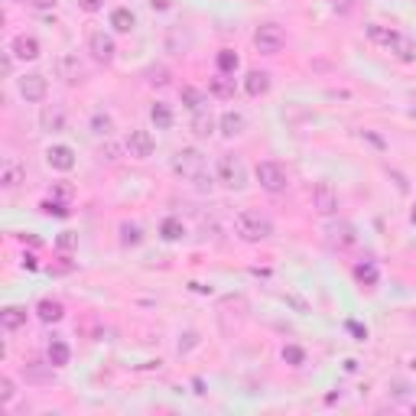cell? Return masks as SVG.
I'll return each mask as SVG.
<instances>
[{
  "label": "cell",
  "mask_w": 416,
  "mask_h": 416,
  "mask_svg": "<svg viewBox=\"0 0 416 416\" xmlns=\"http://www.w3.org/2000/svg\"><path fill=\"white\" fill-rule=\"evenodd\" d=\"M215 179H218L224 189L241 192V189L247 185V166L241 163V157L224 153V157H218V163H215Z\"/></svg>",
  "instance_id": "3957f363"
},
{
  "label": "cell",
  "mask_w": 416,
  "mask_h": 416,
  "mask_svg": "<svg viewBox=\"0 0 416 416\" xmlns=\"http://www.w3.org/2000/svg\"><path fill=\"white\" fill-rule=\"evenodd\" d=\"M355 228H351V224H332L329 228V244L332 247H338V251H348V247H355Z\"/></svg>",
  "instance_id": "d6986e66"
},
{
  "label": "cell",
  "mask_w": 416,
  "mask_h": 416,
  "mask_svg": "<svg viewBox=\"0 0 416 416\" xmlns=\"http://www.w3.org/2000/svg\"><path fill=\"white\" fill-rule=\"evenodd\" d=\"M46 358H49V367H65L72 361V348L65 338H52L49 348H46Z\"/></svg>",
  "instance_id": "44dd1931"
},
{
  "label": "cell",
  "mask_w": 416,
  "mask_h": 416,
  "mask_svg": "<svg viewBox=\"0 0 416 416\" xmlns=\"http://www.w3.org/2000/svg\"><path fill=\"white\" fill-rule=\"evenodd\" d=\"M46 163H49L56 172H72L75 170V150L69 143H52L46 150Z\"/></svg>",
  "instance_id": "7c38bea8"
},
{
  "label": "cell",
  "mask_w": 416,
  "mask_h": 416,
  "mask_svg": "<svg viewBox=\"0 0 416 416\" xmlns=\"http://www.w3.org/2000/svg\"><path fill=\"white\" fill-rule=\"evenodd\" d=\"M234 231H238L241 241L257 244V241H267L270 234H273V221H270L264 211L244 208V211H238V218H234Z\"/></svg>",
  "instance_id": "6da1fadb"
},
{
  "label": "cell",
  "mask_w": 416,
  "mask_h": 416,
  "mask_svg": "<svg viewBox=\"0 0 416 416\" xmlns=\"http://www.w3.org/2000/svg\"><path fill=\"white\" fill-rule=\"evenodd\" d=\"M124 147H127V153L134 159H150L153 157V150H157V140H153V134L150 130H130L127 134V140H124Z\"/></svg>",
  "instance_id": "ba28073f"
},
{
  "label": "cell",
  "mask_w": 416,
  "mask_h": 416,
  "mask_svg": "<svg viewBox=\"0 0 416 416\" xmlns=\"http://www.w3.org/2000/svg\"><path fill=\"white\" fill-rule=\"evenodd\" d=\"M23 374H26L30 380H36V384H43V380H52V371H49V374H43V371H39L36 365H26V367H23Z\"/></svg>",
  "instance_id": "d590c367"
},
{
  "label": "cell",
  "mask_w": 416,
  "mask_h": 416,
  "mask_svg": "<svg viewBox=\"0 0 416 416\" xmlns=\"http://www.w3.org/2000/svg\"><path fill=\"white\" fill-rule=\"evenodd\" d=\"M56 244H59L62 251H72V247L78 244V234H75V231H62V234H59V241H56Z\"/></svg>",
  "instance_id": "8d00e7d4"
},
{
  "label": "cell",
  "mask_w": 416,
  "mask_h": 416,
  "mask_svg": "<svg viewBox=\"0 0 416 416\" xmlns=\"http://www.w3.org/2000/svg\"><path fill=\"white\" fill-rule=\"evenodd\" d=\"M348 329H351V332L358 335V342H365V338H367V329H361L358 322H348Z\"/></svg>",
  "instance_id": "ee69618b"
},
{
  "label": "cell",
  "mask_w": 416,
  "mask_h": 416,
  "mask_svg": "<svg viewBox=\"0 0 416 416\" xmlns=\"http://www.w3.org/2000/svg\"><path fill=\"white\" fill-rule=\"evenodd\" d=\"M16 95L26 101V104H43L49 98V78L39 72H30V75H20L16 78Z\"/></svg>",
  "instance_id": "5b68a950"
},
{
  "label": "cell",
  "mask_w": 416,
  "mask_h": 416,
  "mask_svg": "<svg viewBox=\"0 0 416 416\" xmlns=\"http://www.w3.org/2000/svg\"><path fill=\"white\" fill-rule=\"evenodd\" d=\"M88 127H91V134H95V137H111V134H114V117L104 114V111H95Z\"/></svg>",
  "instance_id": "484cf974"
},
{
  "label": "cell",
  "mask_w": 416,
  "mask_h": 416,
  "mask_svg": "<svg viewBox=\"0 0 416 416\" xmlns=\"http://www.w3.org/2000/svg\"><path fill=\"white\" fill-rule=\"evenodd\" d=\"M121 241H124V247H134V244H140V228L137 224H121Z\"/></svg>",
  "instance_id": "d6a6232c"
},
{
  "label": "cell",
  "mask_w": 416,
  "mask_h": 416,
  "mask_svg": "<svg viewBox=\"0 0 416 416\" xmlns=\"http://www.w3.org/2000/svg\"><path fill=\"white\" fill-rule=\"evenodd\" d=\"M134 26H137V16L130 7H114L111 10V30L114 33H130Z\"/></svg>",
  "instance_id": "603a6c76"
},
{
  "label": "cell",
  "mask_w": 416,
  "mask_h": 416,
  "mask_svg": "<svg viewBox=\"0 0 416 416\" xmlns=\"http://www.w3.org/2000/svg\"><path fill=\"white\" fill-rule=\"evenodd\" d=\"M312 208H316L322 218H329L338 211V192L332 183H316L312 185Z\"/></svg>",
  "instance_id": "52a82bcc"
},
{
  "label": "cell",
  "mask_w": 416,
  "mask_h": 416,
  "mask_svg": "<svg viewBox=\"0 0 416 416\" xmlns=\"http://www.w3.org/2000/svg\"><path fill=\"white\" fill-rule=\"evenodd\" d=\"M150 75H153V78H150L153 85H166V82H170V72H166V69H157V72H150Z\"/></svg>",
  "instance_id": "60d3db41"
},
{
  "label": "cell",
  "mask_w": 416,
  "mask_h": 416,
  "mask_svg": "<svg viewBox=\"0 0 416 416\" xmlns=\"http://www.w3.org/2000/svg\"><path fill=\"white\" fill-rule=\"evenodd\" d=\"M283 361L290 367H303V361H306V351L299 348V345H286L283 348Z\"/></svg>",
  "instance_id": "4dcf8cb0"
},
{
  "label": "cell",
  "mask_w": 416,
  "mask_h": 416,
  "mask_svg": "<svg viewBox=\"0 0 416 416\" xmlns=\"http://www.w3.org/2000/svg\"><path fill=\"white\" fill-rule=\"evenodd\" d=\"M10 3H23V0H10Z\"/></svg>",
  "instance_id": "bcb514c9"
},
{
  "label": "cell",
  "mask_w": 416,
  "mask_h": 416,
  "mask_svg": "<svg viewBox=\"0 0 416 416\" xmlns=\"http://www.w3.org/2000/svg\"><path fill=\"white\" fill-rule=\"evenodd\" d=\"M172 172L183 176V179H189V183H196L198 189H208V185H211L205 176V157H202L196 147H185L172 157Z\"/></svg>",
  "instance_id": "7a4b0ae2"
},
{
  "label": "cell",
  "mask_w": 416,
  "mask_h": 416,
  "mask_svg": "<svg viewBox=\"0 0 416 416\" xmlns=\"http://www.w3.org/2000/svg\"><path fill=\"white\" fill-rule=\"evenodd\" d=\"M23 267H26V270H36V267H39L36 257H33V254H26V257H23Z\"/></svg>",
  "instance_id": "f6af8a7d"
},
{
  "label": "cell",
  "mask_w": 416,
  "mask_h": 416,
  "mask_svg": "<svg viewBox=\"0 0 416 416\" xmlns=\"http://www.w3.org/2000/svg\"><path fill=\"white\" fill-rule=\"evenodd\" d=\"M56 3H59V0H30V7H33V10H36V13L56 10Z\"/></svg>",
  "instance_id": "74e56055"
},
{
  "label": "cell",
  "mask_w": 416,
  "mask_h": 416,
  "mask_svg": "<svg viewBox=\"0 0 416 416\" xmlns=\"http://www.w3.org/2000/svg\"><path fill=\"white\" fill-rule=\"evenodd\" d=\"M39 127H43L46 134L65 130V108H62V104H43V111H39Z\"/></svg>",
  "instance_id": "4fadbf2b"
},
{
  "label": "cell",
  "mask_w": 416,
  "mask_h": 416,
  "mask_svg": "<svg viewBox=\"0 0 416 416\" xmlns=\"http://www.w3.org/2000/svg\"><path fill=\"white\" fill-rule=\"evenodd\" d=\"M183 104H185V108H189V111H192V114H196V111H202V108H205V95H202L198 88L185 85V88H183Z\"/></svg>",
  "instance_id": "f1b7e54d"
},
{
  "label": "cell",
  "mask_w": 416,
  "mask_h": 416,
  "mask_svg": "<svg viewBox=\"0 0 416 416\" xmlns=\"http://www.w3.org/2000/svg\"><path fill=\"white\" fill-rule=\"evenodd\" d=\"M384 49H391L400 62H416V39H410L406 33L387 30V39H384Z\"/></svg>",
  "instance_id": "30bf717a"
},
{
  "label": "cell",
  "mask_w": 416,
  "mask_h": 416,
  "mask_svg": "<svg viewBox=\"0 0 416 416\" xmlns=\"http://www.w3.org/2000/svg\"><path fill=\"white\" fill-rule=\"evenodd\" d=\"M159 234H163V241H183V234H185V228H183V221L179 218H163V224H159Z\"/></svg>",
  "instance_id": "83f0119b"
},
{
  "label": "cell",
  "mask_w": 416,
  "mask_h": 416,
  "mask_svg": "<svg viewBox=\"0 0 416 416\" xmlns=\"http://www.w3.org/2000/svg\"><path fill=\"white\" fill-rule=\"evenodd\" d=\"M254 176H257L260 189L270 192V196H280V192H286V185H290V176H286V170H283L277 159H264V163H257Z\"/></svg>",
  "instance_id": "277c9868"
},
{
  "label": "cell",
  "mask_w": 416,
  "mask_h": 416,
  "mask_svg": "<svg viewBox=\"0 0 416 416\" xmlns=\"http://www.w3.org/2000/svg\"><path fill=\"white\" fill-rule=\"evenodd\" d=\"M208 95L218 101H231L234 98V75H224V72L211 75L208 78Z\"/></svg>",
  "instance_id": "e0dca14e"
},
{
  "label": "cell",
  "mask_w": 416,
  "mask_h": 416,
  "mask_svg": "<svg viewBox=\"0 0 416 416\" xmlns=\"http://www.w3.org/2000/svg\"><path fill=\"white\" fill-rule=\"evenodd\" d=\"M52 196H56V198H72V185L59 183V185H56V189H52Z\"/></svg>",
  "instance_id": "b9f144b4"
},
{
  "label": "cell",
  "mask_w": 416,
  "mask_h": 416,
  "mask_svg": "<svg viewBox=\"0 0 416 416\" xmlns=\"http://www.w3.org/2000/svg\"><path fill=\"white\" fill-rule=\"evenodd\" d=\"M36 316H39V322H46V325H56V322H62L65 319V306H62L59 299H39L36 303Z\"/></svg>",
  "instance_id": "ac0fdd59"
},
{
  "label": "cell",
  "mask_w": 416,
  "mask_h": 416,
  "mask_svg": "<svg viewBox=\"0 0 416 416\" xmlns=\"http://www.w3.org/2000/svg\"><path fill=\"white\" fill-rule=\"evenodd\" d=\"M56 72H59V78H65L69 85H75V82H82V75H85V69H82V62H78V56H72V52H65V56H59V59H56Z\"/></svg>",
  "instance_id": "2e32d148"
},
{
  "label": "cell",
  "mask_w": 416,
  "mask_h": 416,
  "mask_svg": "<svg viewBox=\"0 0 416 416\" xmlns=\"http://www.w3.org/2000/svg\"><path fill=\"white\" fill-rule=\"evenodd\" d=\"M43 211H46V215H56V218H65V215H69V208H65V202H56V198H46V202H43Z\"/></svg>",
  "instance_id": "836d02e7"
},
{
  "label": "cell",
  "mask_w": 416,
  "mask_h": 416,
  "mask_svg": "<svg viewBox=\"0 0 416 416\" xmlns=\"http://www.w3.org/2000/svg\"><path fill=\"white\" fill-rule=\"evenodd\" d=\"M358 0H332V10L338 13V16H348V13H355Z\"/></svg>",
  "instance_id": "e575fe53"
},
{
  "label": "cell",
  "mask_w": 416,
  "mask_h": 416,
  "mask_svg": "<svg viewBox=\"0 0 416 416\" xmlns=\"http://www.w3.org/2000/svg\"><path fill=\"white\" fill-rule=\"evenodd\" d=\"M241 65V59H238V52L234 49H221L218 52V72L224 75H234V69Z\"/></svg>",
  "instance_id": "f546056e"
},
{
  "label": "cell",
  "mask_w": 416,
  "mask_h": 416,
  "mask_svg": "<svg viewBox=\"0 0 416 416\" xmlns=\"http://www.w3.org/2000/svg\"><path fill=\"white\" fill-rule=\"evenodd\" d=\"M247 127V117L241 114V111H224L218 117V130L224 140H234V137H241Z\"/></svg>",
  "instance_id": "9a60e30c"
},
{
  "label": "cell",
  "mask_w": 416,
  "mask_h": 416,
  "mask_svg": "<svg viewBox=\"0 0 416 416\" xmlns=\"http://www.w3.org/2000/svg\"><path fill=\"white\" fill-rule=\"evenodd\" d=\"M150 121L157 124V130H170V127H172V111H170V104L157 101V104L150 108Z\"/></svg>",
  "instance_id": "4316f807"
},
{
  "label": "cell",
  "mask_w": 416,
  "mask_h": 416,
  "mask_svg": "<svg viewBox=\"0 0 416 416\" xmlns=\"http://www.w3.org/2000/svg\"><path fill=\"white\" fill-rule=\"evenodd\" d=\"M355 280L361 283V286H378L380 280V270L374 260H361V264H355Z\"/></svg>",
  "instance_id": "d4e9b609"
},
{
  "label": "cell",
  "mask_w": 416,
  "mask_h": 416,
  "mask_svg": "<svg viewBox=\"0 0 416 416\" xmlns=\"http://www.w3.org/2000/svg\"><path fill=\"white\" fill-rule=\"evenodd\" d=\"M78 7L85 13H98L101 7H104V0H78Z\"/></svg>",
  "instance_id": "f35d334b"
},
{
  "label": "cell",
  "mask_w": 416,
  "mask_h": 416,
  "mask_svg": "<svg viewBox=\"0 0 416 416\" xmlns=\"http://www.w3.org/2000/svg\"><path fill=\"white\" fill-rule=\"evenodd\" d=\"M13 62H16V56H13V52L7 49V52H3V75H7V78L13 75Z\"/></svg>",
  "instance_id": "ab89813d"
},
{
  "label": "cell",
  "mask_w": 416,
  "mask_h": 416,
  "mask_svg": "<svg viewBox=\"0 0 416 416\" xmlns=\"http://www.w3.org/2000/svg\"><path fill=\"white\" fill-rule=\"evenodd\" d=\"M413 114H416V111H413Z\"/></svg>",
  "instance_id": "c3c4849f"
},
{
  "label": "cell",
  "mask_w": 416,
  "mask_h": 416,
  "mask_svg": "<svg viewBox=\"0 0 416 416\" xmlns=\"http://www.w3.org/2000/svg\"><path fill=\"white\" fill-rule=\"evenodd\" d=\"M244 91L251 95V98H264L270 91V75L260 72V69H254V72L244 75Z\"/></svg>",
  "instance_id": "ffe728a7"
},
{
  "label": "cell",
  "mask_w": 416,
  "mask_h": 416,
  "mask_svg": "<svg viewBox=\"0 0 416 416\" xmlns=\"http://www.w3.org/2000/svg\"><path fill=\"white\" fill-rule=\"evenodd\" d=\"M0 325H3V332H16L26 325V309L23 306H7L0 309Z\"/></svg>",
  "instance_id": "cb8c5ba5"
},
{
  "label": "cell",
  "mask_w": 416,
  "mask_h": 416,
  "mask_svg": "<svg viewBox=\"0 0 416 416\" xmlns=\"http://www.w3.org/2000/svg\"><path fill=\"white\" fill-rule=\"evenodd\" d=\"M254 46H257V52H264V56H277V52L286 46L283 26L280 23H260L257 30H254Z\"/></svg>",
  "instance_id": "8992f818"
},
{
  "label": "cell",
  "mask_w": 416,
  "mask_h": 416,
  "mask_svg": "<svg viewBox=\"0 0 416 416\" xmlns=\"http://www.w3.org/2000/svg\"><path fill=\"white\" fill-rule=\"evenodd\" d=\"M413 413H416V404H413Z\"/></svg>",
  "instance_id": "7dc6e473"
},
{
  "label": "cell",
  "mask_w": 416,
  "mask_h": 416,
  "mask_svg": "<svg viewBox=\"0 0 416 416\" xmlns=\"http://www.w3.org/2000/svg\"><path fill=\"white\" fill-rule=\"evenodd\" d=\"M215 127H218V121H215V114H211L208 108H202V111H196V114H192V134H196V137H202V140H205V137L215 134Z\"/></svg>",
  "instance_id": "7402d4cb"
},
{
  "label": "cell",
  "mask_w": 416,
  "mask_h": 416,
  "mask_svg": "<svg viewBox=\"0 0 416 416\" xmlns=\"http://www.w3.org/2000/svg\"><path fill=\"white\" fill-rule=\"evenodd\" d=\"M172 3H176V0H150V7H153V10H172Z\"/></svg>",
  "instance_id": "7bdbcfd3"
},
{
  "label": "cell",
  "mask_w": 416,
  "mask_h": 416,
  "mask_svg": "<svg viewBox=\"0 0 416 416\" xmlns=\"http://www.w3.org/2000/svg\"><path fill=\"white\" fill-rule=\"evenodd\" d=\"M88 52H91V56H95L101 65H111V62H114V52H117V46H114V36H111V33H104V30H95V33L88 36Z\"/></svg>",
  "instance_id": "9c48e42d"
},
{
  "label": "cell",
  "mask_w": 416,
  "mask_h": 416,
  "mask_svg": "<svg viewBox=\"0 0 416 416\" xmlns=\"http://www.w3.org/2000/svg\"><path fill=\"white\" fill-rule=\"evenodd\" d=\"M23 183H26V166L20 163V159L7 157L3 163H0V185H3L7 192H13V189H20Z\"/></svg>",
  "instance_id": "8fae6325"
},
{
  "label": "cell",
  "mask_w": 416,
  "mask_h": 416,
  "mask_svg": "<svg viewBox=\"0 0 416 416\" xmlns=\"http://www.w3.org/2000/svg\"><path fill=\"white\" fill-rule=\"evenodd\" d=\"M10 52L16 56L20 62H33V59H39V39L36 36H26V33H20V36H13L10 39Z\"/></svg>",
  "instance_id": "5bb4252c"
},
{
  "label": "cell",
  "mask_w": 416,
  "mask_h": 416,
  "mask_svg": "<svg viewBox=\"0 0 416 416\" xmlns=\"http://www.w3.org/2000/svg\"><path fill=\"white\" fill-rule=\"evenodd\" d=\"M13 397H16V384H13V378H7V374H3V378H0V404L7 406Z\"/></svg>",
  "instance_id": "1f68e13d"
}]
</instances>
